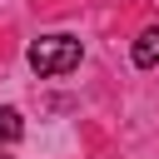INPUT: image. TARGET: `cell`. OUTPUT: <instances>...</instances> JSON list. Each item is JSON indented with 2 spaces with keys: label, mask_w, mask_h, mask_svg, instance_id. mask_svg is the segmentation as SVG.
Instances as JSON below:
<instances>
[{
  "label": "cell",
  "mask_w": 159,
  "mask_h": 159,
  "mask_svg": "<svg viewBox=\"0 0 159 159\" xmlns=\"http://www.w3.org/2000/svg\"><path fill=\"white\" fill-rule=\"evenodd\" d=\"M134 65H139V70H154V65H159V25H149V30L134 40Z\"/></svg>",
  "instance_id": "obj_2"
},
{
  "label": "cell",
  "mask_w": 159,
  "mask_h": 159,
  "mask_svg": "<svg viewBox=\"0 0 159 159\" xmlns=\"http://www.w3.org/2000/svg\"><path fill=\"white\" fill-rule=\"evenodd\" d=\"M25 134V119H20V109H0V144H15Z\"/></svg>",
  "instance_id": "obj_3"
},
{
  "label": "cell",
  "mask_w": 159,
  "mask_h": 159,
  "mask_svg": "<svg viewBox=\"0 0 159 159\" xmlns=\"http://www.w3.org/2000/svg\"><path fill=\"white\" fill-rule=\"evenodd\" d=\"M75 65H80V40H75V35H40V40L30 45V70L45 75V80L70 75Z\"/></svg>",
  "instance_id": "obj_1"
}]
</instances>
